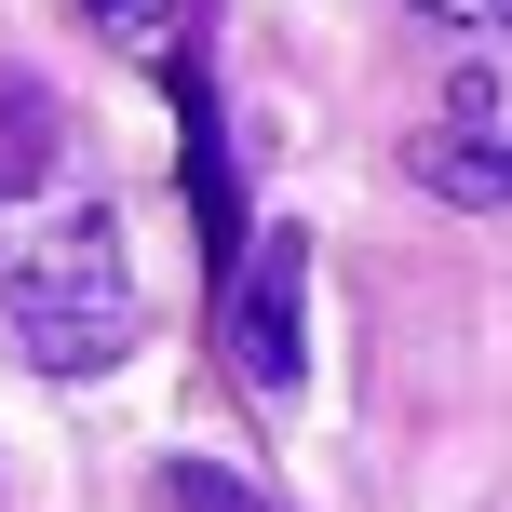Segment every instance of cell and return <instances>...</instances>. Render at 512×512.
<instances>
[{
  "label": "cell",
  "mask_w": 512,
  "mask_h": 512,
  "mask_svg": "<svg viewBox=\"0 0 512 512\" xmlns=\"http://www.w3.org/2000/svg\"><path fill=\"white\" fill-rule=\"evenodd\" d=\"M176 176H189V216H203V283L230 297L256 270V243H243V176H230V122H216L203 68H176Z\"/></svg>",
  "instance_id": "3"
},
{
  "label": "cell",
  "mask_w": 512,
  "mask_h": 512,
  "mask_svg": "<svg viewBox=\"0 0 512 512\" xmlns=\"http://www.w3.org/2000/svg\"><path fill=\"white\" fill-rule=\"evenodd\" d=\"M297 297H310V243H256V270L216 297V337H230V378L243 391H297Z\"/></svg>",
  "instance_id": "2"
},
{
  "label": "cell",
  "mask_w": 512,
  "mask_h": 512,
  "mask_svg": "<svg viewBox=\"0 0 512 512\" xmlns=\"http://www.w3.org/2000/svg\"><path fill=\"white\" fill-rule=\"evenodd\" d=\"M54 149H68V108H54L27 68H0V216H14V203H41Z\"/></svg>",
  "instance_id": "5"
},
{
  "label": "cell",
  "mask_w": 512,
  "mask_h": 512,
  "mask_svg": "<svg viewBox=\"0 0 512 512\" xmlns=\"http://www.w3.org/2000/svg\"><path fill=\"white\" fill-rule=\"evenodd\" d=\"M405 14H445V27H512V0H405Z\"/></svg>",
  "instance_id": "8"
},
{
  "label": "cell",
  "mask_w": 512,
  "mask_h": 512,
  "mask_svg": "<svg viewBox=\"0 0 512 512\" xmlns=\"http://www.w3.org/2000/svg\"><path fill=\"white\" fill-rule=\"evenodd\" d=\"M95 14L108 54H135V68H189V41H203V0H81Z\"/></svg>",
  "instance_id": "6"
},
{
  "label": "cell",
  "mask_w": 512,
  "mask_h": 512,
  "mask_svg": "<svg viewBox=\"0 0 512 512\" xmlns=\"http://www.w3.org/2000/svg\"><path fill=\"white\" fill-rule=\"evenodd\" d=\"M162 512H270V499H256L243 472H216V459H176L162 472Z\"/></svg>",
  "instance_id": "7"
},
{
  "label": "cell",
  "mask_w": 512,
  "mask_h": 512,
  "mask_svg": "<svg viewBox=\"0 0 512 512\" xmlns=\"http://www.w3.org/2000/svg\"><path fill=\"white\" fill-rule=\"evenodd\" d=\"M0 324L41 378H108L135 351V256L108 203H27L0 216Z\"/></svg>",
  "instance_id": "1"
},
{
  "label": "cell",
  "mask_w": 512,
  "mask_h": 512,
  "mask_svg": "<svg viewBox=\"0 0 512 512\" xmlns=\"http://www.w3.org/2000/svg\"><path fill=\"white\" fill-rule=\"evenodd\" d=\"M418 189H445V203H512V122H432L405 149Z\"/></svg>",
  "instance_id": "4"
}]
</instances>
